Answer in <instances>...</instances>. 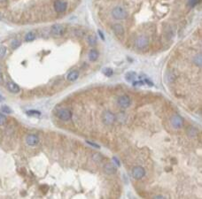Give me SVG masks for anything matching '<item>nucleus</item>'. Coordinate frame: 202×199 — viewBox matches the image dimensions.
I'll return each instance as SVG.
<instances>
[{
  "label": "nucleus",
  "instance_id": "1a4fd4ad",
  "mask_svg": "<svg viewBox=\"0 0 202 199\" xmlns=\"http://www.w3.org/2000/svg\"><path fill=\"white\" fill-rule=\"evenodd\" d=\"M26 142L27 145H29V146H35V145H37L39 142V137L36 134H29V135H27V137H26Z\"/></svg>",
  "mask_w": 202,
  "mask_h": 199
},
{
  "label": "nucleus",
  "instance_id": "39448f33",
  "mask_svg": "<svg viewBox=\"0 0 202 199\" xmlns=\"http://www.w3.org/2000/svg\"><path fill=\"white\" fill-rule=\"evenodd\" d=\"M145 175V170L142 166H135L132 169V176L136 180H140Z\"/></svg>",
  "mask_w": 202,
  "mask_h": 199
},
{
  "label": "nucleus",
  "instance_id": "2eb2a0df",
  "mask_svg": "<svg viewBox=\"0 0 202 199\" xmlns=\"http://www.w3.org/2000/svg\"><path fill=\"white\" fill-rule=\"evenodd\" d=\"M98 51L95 50V49L90 50V52H89V59L90 61L94 62V61H96L98 59Z\"/></svg>",
  "mask_w": 202,
  "mask_h": 199
},
{
  "label": "nucleus",
  "instance_id": "dca6fc26",
  "mask_svg": "<svg viewBox=\"0 0 202 199\" xmlns=\"http://www.w3.org/2000/svg\"><path fill=\"white\" fill-rule=\"evenodd\" d=\"M136 78V72H133V71L128 72V73L125 75V79L128 81H133Z\"/></svg>",
  "mask_w": 202,
  "mask_h": 199
},
{
  "label": "nucleus",
  "instance_id": "6e6552de",
  "mask_svg": "<svg viewBox=\"0 0 202 199\" xmlns=\"http://www.w3.org/2000/svg\"><path fill=\"white\" fill-rule=\"evenodd\" d=\"M171 125L175 128H181L183 125V120L179 115H174L171 118Z\"/></svg>",
  "mask_w": 202,
  "mask_h": 199
},
{
  "label": "nucleus",
  "instance_id": "4be33fe9",
  "mask_svg": "<svg viewBox=\"0 0 202 199\" xmlns=\"http://www.w3.org/2000/svg\"><path fill=\"white\" fill-rule=\"evenodd\" d=\"M27 114L29 116H40L41 112L39 111H36V110H29L27 112Z\"/></svg>",
  "mask_w": 202,
  "mask_h": 199
},
{
  "label": "nucleus",
  "instance_id": "5701e85b",
  "mask_svg": "<svg viewBox=\"0 0 202 199\" xmlns=\"http://www.w3.org/2000/svg\"><path fill=\"white\" fill-rule=\"evenodd\" d=\"M20 45H21V41L15 39V40H13V41L12 42L11 46H12L13 49H17L18 47H20Z\"/></svg>",
  "mask_w": 202,
  "mask_h": 199
},
{
  "label": "nucleus",
  "instance_id": "0eeeda50",
  "mask_svg": "<svg viewBox=\"0 0 202 199\" xmlns=\"http://www.w3.org/2000/svg\"><path fill=\"white\" fill-rule=\"evenodd\" d=\"M117 103L122 108H128L131 104V99L128 96H122L118 98Z\"/></svg>",
  "mask_w": 202,
  "mask_h": 199
},
{
  "label": "nucleus",
  "instance_id": "7ed1b4c3",
  "mask_svg": "<svg viewBox=\"0 0 202 199\" xmlns=\"http://www.w3.org/2000/svg\"><path fill=\"white\" fill-rule=\"evenodd\" d=\"M102 120H103L104 124H106L107 126H110L114 122L115 115L111 112H108V111L105 112L102 115Z\"/></svg>",
  "mask_w": 202,
  "mask_h": 199
},
{
  "label": "nucleus",
  "instance_id": "9d476101",
  "mask_svg": "<svg viewBox=\"0 0 202 199\" xmlns=\"http://www.w3.org/2000/svg\"><path fill=\"white\" fill-rule=\"evenodd\" d=\"M136 45L138 49H144L148 45V39L145 37H144V35L139 37L136 41Z\"/></svg>",
  "mask_w": 202,
  "mask_h": 199
},
{
  "label": "nucleus",
  "instance_id": "412c9836",
  "mask_svg": "<svg viewBox=\"0 0 202 199\" xmlns=\"http://www.w3.org/2000/svg\"><path fill=\"white\" fill-rule=\"evenodd\" d=\"M0 111L5 113H12V109L7 105H2L0 108Z\"/></svg>",
  "mask_w": 202,
  "mask_h": 199
},
{
  "label": "nucleus",
  "instance_id": "a211bd4d",
  "mask_svg": "<svg viewBox=\"0 0 202 199\" xmlns=\"http://www.w3.org/2000/svg\"><path fill=\"white\" fill-rule=\"evenodd\" d=\"M102 73H103L106 76L110 77V76H112V75H113L114 71H113V69H112V68H110V67H106V68H104V69H103Z\"/></svg>",
  "mask_w": 202,
  "mask_h": 199
},
{
  "label": "nucleus",
  "instance_id": "9b49d317",
  "mask_svg": "<svg viewBox=\"0 0 202 199\" xmlns=\"http://www.w3.org/2000/svg\"><path fill=\"white\" fill-rule=\"evenodd\" d=\"M7 89L9 91L12 93H19L21 90L20 87L18 86L15 83H13V81H9V83H7Z\"/></svg>",
  "mask_w": 202,
  "mask_h": 199
},
{
  "label": "nucleus",
  "instance_id": "cd10ccee",
  "mask_svg": "<svg viewBox=\"0 0 202 199\" xmlns=\"http://www.w3.org/2000/svg\"><path fill=\"white\" fill-rule=\"evenodd\" d=\"M144 84V81H133V85L134 86H143Z\"/></svg>",
  "mask_w": 202,
  "mask_h": 199
},
{
  "label": "nucleus",
  "instance_id": "f8f14e48",
  "mask_svg": "<svg viewBox=\"0 0 202 199\" xmlns=\"http://www.w3.org/2000/svg\"><path fill=\"white\" fill-rule=\"evenodd\" d=\"M104 171L106 174H114L116 173V167L112 164H106L104 166Z\"/></svg>",
  "mask_w": 202,
  "mask_h": 199
},
{
  "label": "nucleus",
  "instance_id": "b1692460",
  "mask_svg": "<svg viewBox=\"0 0 202 199\" xmlns=\"http://www.w3.org/2000/svg\"><path fill=\"white\" fill-rule=\"evenodd\" d=\"M6 54V48L3 45H0V59H2L5 56Z\"/></svg>",
  "mask_w": 202,
  "mask_h": 199
},
{
  "label": "nucleus",
  "instance_id": "6ab92c4d",
  "mask_svg": "<svg viewBox=\"0 0 202 199\" xmlns=\"http://www.w3.org/2000/svg\"><path fill=\"white\" fill-rule=\"evenodd\" d=\"M193 62L195 64L199 67H200L202 65V57H201V54H199V55H196L193 59Z\"/></svg>",
  "mask_w": 202,
  "mask_h": 199
},
{
  "label": "nucleus",
  "instance_id": "aec40b11",
  "mask_svg": "<svg viewBox=\"0 0 202 199\" xmlns=\"http://www.w3.org/2000/svg\"><path fill=\"white\" fill-rule=\"evenodd\" d=\"M88 43H89L90 45H92V46L96 45V43H97V39H96V37H94V35H89V37H88Z\"/></svg>",
  "mask_w": 202,
  "mask_h": 199
},
{
  "label": "nucleus",
  "instance_id": "393cba45",
  "mask_svg": "<svg viewBox=\"0 0 202 199\" xmlns=\"http://www.w3.org/2000/svg\"><path fill=\"white\" fill-rule=\"evenodd\" d=\"M199 1H200V0H189L188 5H189L190 6H191V7H193V6H195L196 5H198V4L199 3Z\"/></svg>",
  "mask_w": 202,
  "mask_h": 199
},
{
  "label": "nucleus",
  "instance_id": "f704fd0d",
  "mask_svg": "<svg viewBox=\"0 0 202 199\" xmlns=\"http://www.w3.org/2000/svg\"><path fill=\"white\" fill-rule=\"evenodd\" d=\"M0 1H3V0H0Z\"/></svg>",
  "mask_w": 202,
  "mask_h": 199
},
{
  "label": "nucleus",
  "instance_id": "ddd939ff",
  "mask_svg": "<svg viewBox=\"0 0 202 199\" xmlns=\"http://www.w3.org/2000/svg\"><path fill=\"white\" fill-rule=\"evenodd\" d=\"M113 30L116 35H122L124 34V29L121 24H114L113 26Z\"/></svg>",
  "mask_w": 202,
  "mask_h": 199
},
{
  "label": "nucleus",
  "instance_id": "f03ea898",
  "mask_svg": "<svg viewBox=\"0 0 202 199\" xmlns=\"http://www.w3.org/2000/svg\"><path fill=\"white\" fill-rule=\"evenodd\" d=\"M64 33H65V28L61 24H55L51 29V34L54 37H61Z\"/></svg>",
  "mask_w": 202,
  "mask_h": 199
},
{
  "label": "nucleus",
  "instance_id": "20e7f679",
  "mask_svg": "<svg viewBox=\"0 0 202 199\" xmlns=\"http://www.w3.org/2000/svg\"><path fill=\"white\" fill-rule=\"evenodd\" d=\"M57 117L61 120H69L72 118V112L68 109H61L57 112Z\"/></svg>",
  "mask_w": 202,
  "mask_h": 199
},
{
  "label": "nucleus",
  "instance_id": "72a5a7b5",
  "mask_svg": "<svg viewBox=\"0 0 202 199\" xmlns=\"http://www.w3.org/2000/svg\"><path fill=\"white\" fill-rule=\"evenodd\" d=\"M154 198H164L162 196H155Z\"/></svg>",
  "mask_w": 202,
  "mask_h": 199
},
{
  "label": "nucleus",
  "instance_id": "473e14b6",
  "mask_svg": "<svg viewBox=\"0 0 202 199\" xmlns=\"http://www.w3.org/2000/svg\"><path fill=\"white\" fill-rule=\"evenodd\" d=\"M3 100H4V97H3V96L1 94H0V102L3 101Z\"/></svg>",
  "mask_w": 202,
  "mask_h": 199
},
{
  "label": "nucleus",
  "instance_id": "f257e3e1",
  "mask_svg": "<svg viewBox=\"0 0 202 199\" xmlns=\"http://www.w3.org/2000/svg\"><path fill=\"white\" fill-rule=\"evenodd\" d=\"M112 15L115 20H124L127 18L128 13L124 8L121 6H116L113 9Z\"/></svg>",
  "mask_w": 202,
  "mask_h": 199
},
{
  "label": "nucleus",
  "instance_id": "bb28decb",
  "mask_svg": "<svg viewBox=\"0 0 202 199\" xmlns=\"http://www.w3.org/2000/svg\"><path fill=\"white\" fill-rule=\"evenodd\" d=\"M86 142L89 144V145H90V146H92L93 148H96V149H99L100 148V146L98 145V144H97V143H94V142H90V141H86Z\"/></svg>",
  "mask_w": 202,
  "mask_h": 199
},
{
  "label": "nucleus",
  "instance_id": "423d86ee",
  "mask_svg": "<svg viewBox=\"0 0 202 199\" xmlns=\"http://www.w3.org/2000/svg\"><path fill=\"white\" fill-rule=\"evenodd\" d=\"M68 4L65 1H62V0H57L54 3V9L57 13H64L67 10Z\"/></svg>",
  "mask_w": 202,
  "mask_h": 199
},
{
  "label": "nucleus",
  "instance_id": "4468645a",
  "mask_svg": "<svg viewBox=\"0 0 202 199\" xmlns=\"http://www.w3.org/2000/svg\"><path fill=\"white\" fill-rule=\"evenodd\" d=\"M79 77V72L76 71V70H73L71 71L70 73L67 76V79L69 81H75L78 79Z\"/></svg>",
  "mask_w": 202,
  "mask_h": 199
},
{
  "label": "nucleus",
  "instance_id": "f3484780",
  "mask_svg": "<svg viewBox=\"0 0 202 199\" xmlns=\"http://www.w3.org/2000/svg\"><path fill=\"white\" fill-rule=\"evenodd\" d=\"M35 39V34L34 32H29L25 37L26 42H32Z\"/></svg>",
  "mask_w": 202,
  "mask_h": 199
},
{
  "label": "nucleus",
  "instance_id": "c756f323",
  "mask_svg": "<svg viewBox=\"0 0 202 199\" xmlns=\"http://www.w3.org/2000/svg\"><path fill=\"white\" fill-rule=\"evenodd\" d=\"M113 160L114 161V163H115V164L117 165V166H121V163H120V160H119L116 157H114L113 158Z\"/></svg>",
  "mask_w": 202,
  "mask_h": 199
},
{
  "label": "nucleus",
  "instance_id": "2f4dec72",
  "mask_svg": "<svg viewBox=\"0 0 202 199\" xmlns=\"http://www.w3.org/2000/svg\"><path fill=\"white\" fill-rule=\"evenodd\" d=\"M144 83H147L149 86H153V83H152L151 81H149V80H144Z\"/></svg>",
  "mask_w": 202,
  "mask_h": 199
},
{
  "label": "nucleus",
  "instance_id": "c85d7f7f",
  "mask_svg": "<svg viewBox=\"0 0 202 199\" xmlns=\"http://www.w3.org/2000/svg\"><path fill=\"white\" fill-rule=\"evenodd\" d=\"M197 132L198 131L194 128H191V132L189 131V135H191V136H193V135H196Z\"/></svg>",
  "mask_w": 202,
  "mask_h": 199
},
{
  "label": "nucleus",
  "instance_id": "7c9ffc66",
  "mask_svg": "<svg viewBox=\"0 0 202 199\" xmlns=\"http://www.w3.org/2000/svg\"><path fill=\"white\" fill-rule=\"evenodd\" d=\"M98 35H99V37H100V38L102 39L103 41L105 40V37H104V34L102 33V31H100V30H98Z\"/></svg>",
  "mask_w": 202,
  "mask_h": 199
},
{
  "label": "nucleus",
  "instance_id": "a878e982",
  "mask_svg": "<svg viewBox=\"0 0 202 199\" xmlns=\"http://www.w3.org/2000/svg\"><path fill=\"white\" fill-rule=\"evenodd\" d=\"M6 122V117L0 113V126H3Z\"/></svg>",
  "mask_w": 202,
  "mask_h": 199
}]
</instances>
